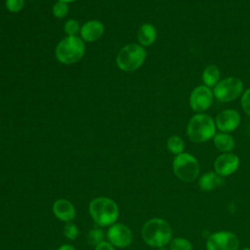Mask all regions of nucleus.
Segmentation results:
<instances>
[{
	"label": "nucleus",
	"instance_id": "f257e3e1",
	"mask_svg": "<svg viewBox=\"0 0 250 250\" xmlns=\"http://www.w3.org/2000/svg\"><path fill=\"white\" fill-rule=\"evenodd\" d=\"M142 237L151 247H164L172 239V229L164 219L152 218L144 224Z\"/></svg>",
	"mask_w": 250,
	"mask_h": 250
},
{
	"label": "nucleus",
	"instance_id": "f03ea898",
	"mask_svg": "<svg viewBox=\"0 0 250 250\" xmlns=\"http://www.w3.org/2000/svg\"><path fill=\"white\" fill-rule=\"evenodd\" d=\"M89 214L99 227H109L118 219L119 210L116 202L105 196H98L89 204Z\"/></svg>",
	"mask_w": 250,
	"mask_h": 250
},
{
	"label": "nucleus",
	"instance_id": "7ed1b4c3",
	"mask_svg": "<svg viewBox=\"0 0 250 250\" xmlns=\"http://www.w3.org/2000/svg\"><path fill=\"white\" fill-rule=\"evenodd\" d=\"M215 120L206 113H195L187 125V135L193 143H205L216 135Z\"/></svg>",
	"mask_w": 250,
	"mask_h": 250
},
{
	"label": "nucleus",
	"instance_id": "20e7f679",
	"mask_svg": "<svg viewBox=\"0 0 250 250\" xmlns=\"http://www.w3.org/2000/svg\"><path fill=\"white\" fill-rule=\"evenodd\" d=\"M85 53L83 40L77 36L63 38L56 47L55 55L57 60L63 64H71L82 59Z\"/></svg>",
	"mask_w": 250,
	"mask_h": 250
},
{
	"label": "nucleus",
	"instance_id": "39448f33",
	"mask_svg": "<svg viewBox=\"0 0 250 250\" xmlns=\"http://www.w3.org/2000/svg\"><path fill=\"white\" fill-rule=\"evenodd\" d=\"M146 57L145 48L139 44H128L116 56L117 66L123 71H134L142 66Z\"/></svg>",
	"mask_w": 250,
	"mask_h": 250
},
{
	"label": "nucleus",
	"instance_id": "423d86ee",
	"mask_svg": "<svg viewBox=\"0 0 250 250\" xmlns=\"http://www.w3.org/2000/svg\"><path fill=\"white\" fill-rule=\"evenodd\" d=\"M172 166L176 177L185 183L194 182L200 172V166L197 159L188 152L176 155L173 159Z\"/></svg>",
	"mask_w": 250,
	"mask_h": 250
},
{
	"label": "nucleus",
	"instance_id": "0eeeda50",
	"mask_svg": "<svg viewBox=\"0 0 250 250\" xmlns=\"http://www.w3.org/2000/svg\"><path fill=\"white\" fill-rule=\"evenodd\" d=\"M243 82L241 79L229 76L218 82L214 87V97L222 103H229L239 98L243 93Z\"/></svg>",
	"mask_w": 250,
	"mask_h": 250
},
{
	"label": "nucleus",
	"instance_id": "6e6552de",
	"mask_svg": "<svg viewBox=\"0 0 250 250\" xmlns=\"http://www.w3.org/2000/svg\"><path fill=\"white\" fill-rule=\"evenodd\" d=\"M207 250H238L239 239L234 232L220 230L212 233L206 242Z\"/></svg>",
	"mask_w": 250,
	"mask_h": 250
},
{
	"label": "nucleus",
	"instance_id": "1a4fd4ad",
	"mask_svg": "<svg viewBox=\"0 0 250 250\" xmlns=\"http://www.w3.org/2000/svg\"><path fill=\"white\" fill-rule=\"evenodd\" d=\"M214 98L215 97L211 88L205 85H199L191 91L188 104L193 111L202 113L211 107Z\"/></svg>",
	"mask_w": 250,
	"mask_h": 250
},
{
	"label": "nucleus",
	"instance_id": "9d476101",
	"mask_svg": "<svg viewBox=\"0 0 250 250\" xmlns=\"http://www.w3.org/2000/svg\"><path fill=\"white\" fill-rule=\"evenodd\" d=\"M105 235L107 241L118 248H125L133 241V233L131 229L121 223H115L109 226Z\"/></svg>",
	"mask_w": 250,
	"mask_h": 250
},
{
	"label": "nucleus",
	"instance_id": "9b49d317",
	"mask_svg": "<svg viewBox=\"0 0 250 250\" xmlns=\"http://www.w3.org/2000/svg\"><path fill=\"white\" fill-rule=\"evenodd\" d=\"M240 113L232 108L224 109L219 112L215 118L216 128L224 133L234 131L240 124Z\"/></svg>",
	"mask_w": 250,
	"mask_h": 250
},
{
	"label": "nucleus",
	"instance_id": "f8f14e48",
	"mask_svg": "<svg viewBox=\"0 0 250 250\" xmlns=\"http://www.w3.org/2000/svg\"><path fill=\"white\" fill-rule=\"evenodd\" d=\"M240 165L239 157L233 153L220 154L214 161V170L221 177H227L237 171Z\"/></svg>",
	"mask_w": 250,
	"mask_h": 250
},
{
	"label": "nucleus",
	"instance_id": "ddd939ff",
	"mask_svg": "<svg viewBox=\"0 0 250 250\" xmlns=\"http://www.w3.org/2000/svg\"><path fill=\"white\" fill-rule=\"evenodd\" d=\"M52 210L55 217L64 223L71 222L76 216L74 205L69 200L64 198L57 199L53 203Z\"/></svg>",
	"mask_w": 250,
	"mask_h": 250
},
{
	"label": "nucleus",
	"instance_id": "4468645a",
	"mask_svg": "<svg viewBox=\"0 0 250 250\" xmlns=\"http://www.w3.org/2000/svg\"><path fill=\"white\" fill-rule=\"evenodd\" d=\"M104 24L99 21H89L80 28L81 39L87 42H94L104 34Z\"/></svg>",
	"mask_w": 250,
	"mask_h": 250
},
{
	"label": "nucleus",
	"instance_id": "2eb2a0df",
	"mask_svg": "<svg viewBox=\"0 0 250 250\" xmlns=\"http://www.w3.org/2000/svg\"><path fill=\"white\" fill-rule=\"evenodd\" d=\"M224 185V179L216 172H206L198 180V187L203 191H211Z\"/></svg>",
	"mask_w": 250,
	"mask_h": 250
},
{
	"label": "nucleus",
	"instance_id": "dca6fc26",
	"mask_svg": "<svg viewBox=\"0 0 250 250\" xmlns=\"http://www.w3.org/2000/svg\"><path fill=\"white\" fill-rule=\"evenodd\" d=\"M156 36H157L156 28L151 23L142 24L137 33L138 41L140 45L143 47H147L152 45L156 40Z\"/></svg>",
	"mask_w": 250,
	"mask_h": 250
},
{
	"label": "nucleus",
	"instance_id": "f3484780",
	"mask_svg": "<svg viewBox=\"0 0 250 250\" xmlns=\"http://www.w3.org/2000/svg\"><path fill=\"white\" fill-rule=\"evenodd\" d=\"M213 142L216 148L223 153L230 152L235 146V141L229 133L221 132L216 134L213 138Z\"/></svg>",
	"mask_w": 250,
	"mask_h": 250
},
{
	"label": "nucleus",
	"instance_id": "a211bd4d",
	"mask_svg": "<svg viewBox=\"0 0 250 250\" xmlns=\"http://www.w3.org/2000/svg\"><path fill=\"white\" fill-rule=\"evenodd\" d=\"M221 72L217 65L215 64H208L202 72V81L203 85L212 88L215 87L218 82L220 81Z\"/></svg>",
	"mask_w": 250,
	"mask_h": 250
},
{
	"label": "nucleus",
	"instance_id": "6ab92c4d",
	"mask_svg": "<svg viewBox=\"0 0 250 250\" xmlns=\"http://www.w3.org/2000/svg\"><path fill=\"white\" fill-rule=\"evenodd\" d=\"M167 148L171 153L178 155L184 152L185 142L180 136L173 135L167 140Z\"/></svg>",
	"mask_w": 250,
	"mask_h": 250
},
{
	"label": "nucleus",
	"instance_id": "aec40b11",
	"mask_svg": "<svg viewBox=\"0 0 250 250\" xmlns=\"http://www.w3.org/2000/svg\"><path fill=\"white\" fill-rule=\"evenodd\" d=\"M104 231L100 229V228H95V229H92L91 230L88 231L87 233V241L90 245H93V246H96L98 245L99 243H101L102 241L104 240Z\"/></svg>",
	"mask_w": 250,
	"mask_h": 250
},
{
	"label": "nucleus",
	"instance_id": "412c9836",
	"mask_svg": "<svg viewBox=\"0 0 250 250\" xmlns=\"http://www.w3.org/2000/svg\"><path fill=\"white\" fill-rule=\"evenodd\" d=\"M169 250H192V245L187 238L176 237L169 242Z\"/></svg>",
	"mask_w": 250,
	"mask_h": 250
},
{
	"label": "nucleus",
	"instance_id": "4be33fe9",
	"mask_svg": "<svg viewBox=\"0 0 250 250\" xmlns=\"http://www.w3.org/2000/svg\"><path fill=\"white\" fill-rule=\"evenodd\" d=\"M63 234L69 240H74L79 234L78 227L73 223H66L63 228Z\"/></svg>",
	"mask_w": 250,
	"mask_h": 250
},
{
	"label": "nucleus",
	"instance_id": "5701e85b",
	"mask_svg": "<svg viewBox=\"0 0 250 250\" xmlns=\"http://www.w3.org/2000/svg\"><path fill=\"white\" fill-rule=\"evenodd\" d=\"M67 12H68L67 3L58 1L53 6V15L56 18H59V19L64 18L67 15Z\"/></svg>",
	"mask_w": 250,
	"mask_h": 250
},
{
	"label": "nucleus",
	"instance_id": "b1692460",
	"mask_svg": "<svg viewBox=\"0 0 250 250\" xmlns=\"http://www.w3.org/2000/svg\"><path fill=\"white\" fill-rule=\"evenodd\" d=\"M63 29L68 36H76V34L80 31V26L77 21L71 19L64 23Z\"/></svg>",
	"mask_w": 250,
	"mask_h": 250
},
{
	"label": "nucleus",
	"instance_id": "393cba45",
	"mask_svg": "<svg viewBox=\"0 0 250 250\" xmlns=\"http://www.w3.org/2000/svg\"><path fill=\"white\" fill-rule=\"evenodd\" d=\"M240 104L243 111L250 116V88L243 91L240 99Z\"/></svg>",
	"mask_w": 250,
	"mask_h": 250
},
{
	"label": "nucleus",
	"instance_id": "a878e982",
	"mask_svg": "<svg viewBox=\"0 0 250 250\" xmlns=\"http://www.w3.org/2000/svg\"><path fill=\"white\" fill-rule=\"evenodd\" d=\"M24 5V0H6V8L9 12L18 13Z\"/></svg>",
	"mask_w": 250,
	"mask_h": 250
},
{
	"label": "nucleus",
	"instance_id": "bb28decb",
	"mask_svg": "<svg viewBox=\"0 0 250 250\" xmlns=\"http://www.w3.org/2000/svg\"><path fill=\"white\" fill-rule=\"evenodd\" d=\"M95 250H114V246L110 242L104 240L95 246Z\"/></svg>",
	"mask_w": 250,
	"mask_h": 250
},
{
	"label": "nucleus",
	"instance_id": "cd10ccee",
	"mask_svg": "<svg viewBox=\"0 0 250 250\" xmlns=\"http://www.w3.org/2000/svg\"><path fill=\"white\" fill-rule=\"evenodd\" d=\"M58 250H76V249L71 244H62V246L59 247Z\"/></svg>",
	"mask_w": 250,
	"mask_h": 250
},
{
	"label": "nucleus",
	"instance_id": "c85d7f7f",
	"mask_svg": "<svg viewBox=\"0 0 250 250\" xmlns=\"http://www.w3.org/2000/svg\"><path fill=\"white\" fill-rule=\"evenodd\" d=\"M58 1L64 2V3H70V2H73V1H75V0H58Z\"/></svg>",
	"mask_w": 250,
	"mask_h": 250
},
{
	"label": "nucleus",
	"instance_id": "c756f323",
	"mask_svg": "<svg viewBox=\"0 0 250 250\" xmlns=\"http://www.w3.org/2000/svg\"><path fill=\"white\" fill-rule=\"evenodd\" d=\"M158 250H169V249H166V248H165V246H164V247H160V248H158Z\"/></svg>",
	"mask_w": 250,
	"mask_h": 250
},
{
	"label": "nucleus",
	"instance_id": "7c9ffc66",
	"mask_svg": "<svg viewBox=\"0 0 250 250\" xmlns=\"http://www.w3.org/2000/svg\"><path fill=\"white\" fill-rule=\"evenodd\" d=\"M241 250H250V248H242Z\"/></svg>",
	"mask_w": 250,
	"mask_h": 250
}]
</instances>
